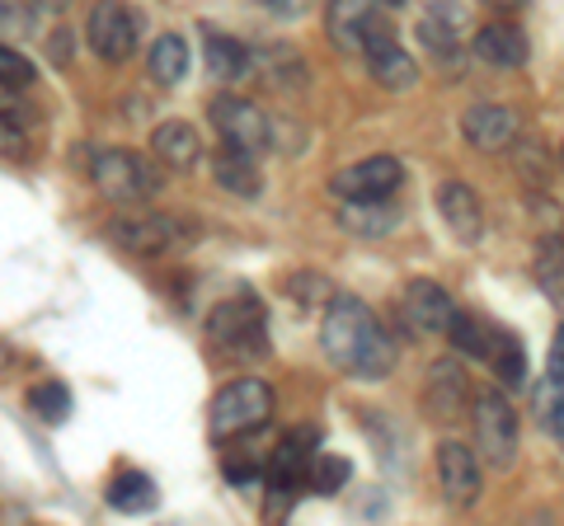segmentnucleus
I'll use <instances>...</instances> for the list:
<instances>
[{"label": "nucleus", "instance_id": "1", "mask_svg": "<svg viewBox=\"0 0 564 526\" xmlns=\"http://www.w3.org/2000/svg\"><path fill=\"white\" fill-rule=\"evenodd\" d=\"M321 343H325V358L358 381H381V376H391V366H395L391 335H386L381 320L358 296H334L329 302L325 325H321Z\"/></svg>", "mask_w": 564, "mask_h": 526}, {"label": "nucleus", "instance_id": "2", "mask_svg": "<svg viewBox=\"0 0 564 526\" xmlns=\"http://www.w3.org/2000/svg\"><path fill=\"white\" fill-rule=\"evenodd\" d=\"M273 418V391L269 381L259 376H240V381H226L217 399H212V437L226 442V437H250L259 428H269Z\"/></svg>", "mask_w": 564, "mask_h": 526}, {"label": "nucleus", "instance_id": "3", "mask_svg": "<svg viewBox=\"0 0 564 526\" xmlns=\"http://www.w3.org/2000/svg\"><path fill=\"white\" fill-rule=\"evenodd\" d=\"M90 174H95V188L104 193L109 202H151L161 193V169H155L147 155L137 151H122V146H109V151H95L90 161Z\"/></svg>", "mask_w": 564, "mask_h": 526}, {"label": "nucleus", "instance_id": "4", "mask_svg": "<svg viewBox=\"0 0 564 526\" xmlns=\"http://www.w3.org/2000/svg\"><path fill=\"white\" fill-rule=\"evenodd\" d=\"M475 461H485L489 470H508L518 456V414L508 405V395L485 391L475 395Z\"/></svg>", "mask_w": 564, "mask_h": 526}, {"label": "nucleus", "instance_id": "5", "mask_svg": "<svg viewBox=\"0 0 564 526\" xmlns=\"http://www.w3.org/2000/svg\"><path fill=\"white\" fill-rule=\"evenodd\" d=\"M207 118H212V128H217L226 151L259 155V151H269V142H273V128H269V118H263V109L254 99L217 95L212 99V109H207Z\"/></svg>", "mask_w": 564, "mask_h": 526}, {"label": "nucleus", "instance_id": "6", "mask_svg": "<svg viewBox=\"0 0 564 526\" xmlns=\"http://www.w3.org/2000/svg\"><path fill=\"white\" fill-rule=\"evenodd\" d=\"M207 339L221 343L226 353H269V325H263V306L254 296H236L207 310Z\"/></svg>", "mask_w": 564, "mask_h": 526}, {"label": "nucleus", "instance_id": "7", "mask_svg": "<svg viewBox=\"0 0 564 526\" xmlns=\"http://www.w3.org/2000/svg\"><path fill=\"white\" fill-rule=\"evenodd\" d=\"M325 24H329V39L339 47H362L367 57L395 47V20L381 6H352V0H339V6H329Z\"/></svg>", "mask_w": 564, "mask_h": 526}, {"label": "nucleus", "instance_id": "8", "mask_svg": "<svg viewBox=\"0 0 564 526\" xmlns=\"http://www.w3.org/2000/svg\"><path fill=\"white\" fill-rule=\"evenodd\" d=\"M400 179H404V165L395 161V155H367V161L334 174L329 193H339L344 202H391Z\"/></svg>", "mask_w": 564, "mask_h": 526}, {"label": "nucleus", "instance_id": "9", "mask_svg": "<svg viewBox=\"0 0 564 526\" xmlns=\"http://www.w3.org/2000/svg\"><path fill=\"white\" fill-rule=\"evenodd\" d=\"M113 240L122 244L128 254H141V259H161L170 250H180V244H188V231L180 217L170 212H147V217H118L113 226Z\"/></svg>", "mask_w": 564, "mask_h": 526}, {"label": "nucleus", "instance_id": "10", "mask_svg": "<svg viewBox=\"0 0 564 526\" xmlns=\"http://www.w3.org/2000/svg\"><path fill=\"white\" fill-rule=\"evenodd\" d=\"M85 33H90V47L99 62L109 66H122L137 52V33H141V20L128 10V6H95L90 20H85Z\"/></svg>", "mask_w": 564, "mask_h": 526}, {"label": "nucleus", "instance_id": "11", "mask_svg": "<svg viewBox=\"0 0 564 526\" xmlns=\"http://www.w3.org/2000/svg\"><path fill=\"white\" fill-rule=\"evenodd\" d=\"M452 315H456L452 296L437 287V283H429V277H414V283L404 287V320H410L414 335H423V339L447 335Z\"/></svg>", "mask_w": 564, "mask_h": 526}, {"label": "nucleus", "instance_id": "12", "mask_svg": "<svg viewBox=\"0 0 564 526\" xmlns=\"http://www.w3.org/2000/svg\"><path fill=\"white\" fill-rule=\"evenodd\" d=\"M462 136L475 151H508L518 142V113L503 109V103H475V109L462 118Z\"/></svg>", "mask_w": 564, "mask_h": 526}, {"label": "nucleus", "instance_id": "13", "mask_svg": "<svg viewBox=\"0 0 564 526\" xmlns=\"http://www.w3.org/2000/svg\"><path fill=\"white\" fill-rule=\"evenodd\" d=\"M437 480H443V494L447 503L466 507L480 498V461L466 442H443L437 447Z\"/></svg>", "mask_w": 564, "mask_h": 526}, {"label": "nucleus", "instance_id": "14", "mask_svg": "<svg viewBox=\"0 0 564 526\" xmlns=\"http://www.w3.org/2000/svg\"><path fill=\"white\" fill-rule=\"evenodd\" d=\"M437 212H443V221L462 240H480V231H485V207H480V193H475L470 184L447 179L443 188H437Z\"/></svg>", "mask_w": 564, "mask_h": 526}, {"label": "nucleus", "instance_id": "15", "mask_svg": "<svg viewBox=\"0 0 564 526\" xmlns=\"http://www.w3.org/2000/svg\"><path fill=\"white\" fill-rule=\"evenodd\" d=\"M151 155L165 169H193L198 165V155H203V136H198V128L170 118V122H161V128L151 132Z\"/></svg>", "mask_w": 564, "mask_h": 526}, {"label": "nucleus", "instance_id": "16", "mask_svg": "<svg viewBox=\"0 0 564 526\" xmlns=\"http://www.w3.org/2000/svg\"><path fill=\"white\" fill-rule=\"evenodd\" d=\"M470 405V385L456 362H437L429 372V409L437 414V424H456L462 409Z\"/></svg>", "mask_w": 564, "mask_h": 526}, {"label": "nucleus", "instance_id": "17", "mask_svg": "<svg viewBox=\"0 0 564 526\" xmlns=\"http://www.w3.org/2000/svg\"><path fill=\"white\" fill-rule=\"evenodd\" d=\"M475 57H485L489 66H522L527 62V33L518 29V24H503V20H494V24H485L480 33H475Z\"/></svg>", "mask_w": 564, "mask_h": 526}, {"label": "nucleus", "instance_id": "18", "mask_svg": "<svg viewBox=\"0 0 564 526\" xmlns=\"http://www.w3.org/2000/svg\"><path fill=\"white\" fill-rule=\"evenodd\" d=\"M33 122H39V113L20 99V90H6V85H0V155H10V161L29 155Z\"/></svg>", "mask_w": 564, "mask_h": 526}, {"label": "nucleus", "instance_id": "19", "mask_svg": "<svg viewBox=\"0 0 564 526\" xmlns=\"http://www.w3.org/2000/svg\"><path fill=\"white\" fill-rule=\"evenodd\" d=\"M212 179H217L226 193L236 198H259L263 193V169L254 155H240V151H212Z\"/></svg>", "mask_w": 564, "mask_h": 526}, {"label": "nucleus", "instance_id": "20", "mask_svg": "<svg viewBox=\"0 0 564 526\" xmlns=\"http://www.w3.org/2000/svg\"><path fill=\"white\" fill-rule=\"evenodd\" d=\"M395 221H400V207L395 202H344L339 207V226H344L348 235L377 240V235H391Z\"/></svg>", "mask_w": 564, "mask_h": 526}, {"label": "nucleus", "instance_id": "21", "mask_svg": "<svg viewBox=\"0 0 564 526\" xmlns=\"http://www.w3.org/2000/svg\"><path fill=\"white\" fill-rule=\"evenodd\" d=\"M104 498H109L113 513H151L161 494H155V480L151 475H141V470H122V475L109 480Z\"/></svg>", "mask_w": 564, "mask_h": 526}, {"label": "nucleus", "instance_id": "22", "mask_svg": "<svg viewBox=\"0 0 564 526\" xmlns=\"http://www.w3.org/2000/svg\"><path fill=\"white\" fill-rule=\"evenodd\" d=\"M203 52H207V72H212V80H240L245 72H250V47L236 43L231 33H207Z\"/></svg>", "mask_w": 564, "mask_h": 526}, {"label": "nucleus", "instance_id": "23", "mask_svg": "<svg viewBox=\"0 0 564 526\" xmlns=\"http://www.w3.org/2000/svg\"><path fill=\"white\" fill-rule=\"evenodd\" d=\"M367 66H372V80L386 85V90H414V85H419V62L400 43L386 47V52H372Z\"/></svg>", "mask_w": 564, "mask_h": 526}, {"label": "nucleus", "instance_id": "24", "mask_svg": "<svg viewBox=\"0 0 564 526\" xmlns=\"http://www.w3.org/2000/svg\"><path fill=\"white\" fill-rule=\"evenodd\" d=\"M151 80L155 85H180L188 76V43L180 33H161V39L151 43Z\"/></svg>", "mask_w": 564, "mask_h": 526}, {"label": "nucleus", "instance_id": "25", "mask_svg": "<svg viewBox=\"0 0 564 526\" xmlns=\"http://www.w3.org/2000/svg\"><path fill=\"white\" fill-rule=\"evenodd\" d=\"M536 283L555 306H564V235L551 231L536 244Z\"/></svg>", "mask_w": 564, "mask_h": 526}, {"label": "nucleus", "instance_id": "26", "mask_svg": "<svg viewBox=\"0 0 564 526\" xmlns=\"http://www.w3.org/2000/svg\"><path fill=\"white\" fill-rule=\"evenodd\" d=\"M348 475H352V465L344 461V456H334V451H315L311 456V470H306V484L315 489V494H339V489L348 484Z\"/></svg>", "mask_w": 564, "mask_h": 526}, {"label": "nucleus", "instance_id": "27", "mask_svg": "<svg viewBox=\"0 0 564 526\" xmlns=\"http://www.w3.org/2000/svg\"><path fill=\"white\" fill-rule=\"evenodd\" d=\"M447 339H452L456 353H466V358H489V348H494V343H489V329H485V320H475V315H462V310L452 315Z\"/></svg>", "mask_w": 564, "mask_h": 526}, {"label": "nucleus", "instance_id": "28", "mask_svg": "<svg viewBox=\"0 0 564 526\" xmlns=\"http://www.w3.org/2000/svg\"><path fill=\"white\" fill-rule=\"evenodd\" d=\"M29 409L43 418V424H66L70 418V391L62 381H39L29 391Z\"/></svg>", "mask_w": 564, "mask_h": 526}, {"label": "nucleus", "instance_id": "29", "mask_svg": "<svg viewBox=\"0 0 564 526\" xmlns=\"http://www.w3.org/2000/svg\"><path fill=\"white\" fill-rule=\"evenodd\" d=\"M494 343H499V348H489V353H494V366H499V381L508 385V391H518V385L527 381V353H522V343L513 335H499Z\"/></svg>", "mask_w": 564, "mask_h": 526}, {"label": "nucleus", "instance_id": "30", "mask_svg": "<svg viewBox=\"0 0 564 526\" xmlns=\"http://www.w3.org/2000/svg\"><path fill=\"white\" fill-rule=\"evenodd\" d=\"M33 80H39V66H33L24 52L0 43V85H6V90H29Z\"/></svg>", "mask_w": 564, "mask_h": 526}, {"label": "nucleus", "instance_id": "31", "mask_svg": "<svg viewBox=\"0 0 564 526\" xmlns=\"http://www.w3.org/2000/svg\"><path fill=\"white\" fill-rule=\"evenodd\" d=\"M518 169H522V179L532 184V188H545L551 184V161H545V151L536 142H522L518 151Z\"/></svg>", "mask_w": 564, "mask_h": 526}, {"label": "nucleus", "instance_id": "32", "mask_svg": "<svg viewBox=\"0 0 564 526\" xmlns=\"http://www.w3.org/2000/svg\"><path fill=\"white\" fill-rule=\"evenodd\" d=\"M419 39L429 43L433 57H443V62H452V57H456V33H452V29L433 24V20H423V24H419Z\"/></svg>", "mask_w": 564, "mask_h": 526}, {"label": "nucleus", "instance_id": "33", "mask_svg": "<svg viewBox=\"0 0 564 526\" xmlns=\"http://www.w3.org/2000/svg\"><path fill=\"white\" fill-rule=\"evenodd\" d=\"M288 287H292V296H296V302H302V306H321L325 296H329V283H325L321 273H296Z\"/></svg>", "mask_w": 564, "mask_h": 526}, {"label": "nucleus", "instance_id": "34", "mask_svg": "<svg viewBox=\"0 0 564 526\" xmlns=\"http://www.w3.org/2000/svg\"><path fill=\"white\" fill-rule=\"evenodd\" d=\"M254 475H259V456H245V461L231 456V461H226V480L231 484H250Z\"/></svg>", "mask_w": 564, "mask_h": 526}, {"label": "nucleus", "instance_id": "35", "mask_svg": "<svg viewBox=\"0 0 564 526\" xmlns=\"http://www.w3.org/2000/svg\"><path fill=\"white\" fill-rule=\"evenodd\" d=\"M541 409H545V428L564 447V395H551V405H541Z\"/></svg>", "mask_w": 564, "mask_h": 526}, {"label": "nucleus", "instance_id": "36", "mask_svg": "<svg viewBox=\"0 0 564 526\" xmlns=\"http://www.w3.org/2000/svg\"><path fill=\"white\" fill-rule=\"evenodd\" d=\"M29 20H33V10L6 6V0H0V29H29Z\"/></svg>", "mask_w": 564, "mask_h": 526}, {"label": "nucleus", "instance_id": "37", "mask_svg": "<svg viewBox=\"0 0 564 526\" xmlns=\"http://www.w3.org/2000/svg\"><path fill=\"white\" fill-rule=\"evenodd\" d=\"M47 52H52V62H70V33L66 29H57V33H52V39H47Z\"/></svg>", "mask_w": 564, "mask_h": 526}, {"label": "nucleus", "instance_id": "38", "mask_svg": "<svg viewBox=\"0 0 564 526\" xmlns=\"http://www.w3.org/2000/svg\"><path fill=\"white\" fill-rule=\"evenodd\" d=\"M560 161H564V146H560Z\"/></svg>", "mask_w": 564, "mask_h": 526}]
</instances>
